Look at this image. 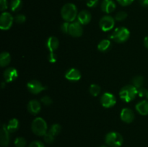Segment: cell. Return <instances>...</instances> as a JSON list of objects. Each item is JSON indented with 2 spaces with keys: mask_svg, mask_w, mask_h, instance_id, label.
<instances>
[{
  "mask_svg": "<svg viewBox=\"0 0 148 147\" xmlns=\"http://www.w3.org/2000/svg\"><path fill=\"white\" fill-rule=\"evenodd\" d=\"M43 139H44L45 142L47 143V144H52L54 141L55 136L50 132H47L43 135Z\"/></svg>",
  "mask_w": 148,
  "mask_h": 147,
  "instance_id": "29",
  "label": "cell"
},
{
  "mask_svg": "<svg viewBox=\"0 0 148 147\" xmlns=\"http://www.w3.org/2000/svg\"><path fill=\"white\" fill-rule=\"evenodd\" d=\"M69 26H70V22H65L62 23L61 25V31L65 34H69Z\"/></svg>",
  "mask_w": 148,
  "mask_h": 147,
  "instance_id": "31",
  "label": "cell"
},
{
  "mask_svg": "<svg viewBox=\"0 0 148 147\" xmlns=\"http://www.w3.org/2000/svg\"><path fill=\"white\" fill-rule=\"evenodd\" d=\"M100 147H108V146H105V145H102V146H101Z\"/></svg>",
  "mask_w": 148,
  "mask_h": 147,
  "instance_id": "43",
  "label": "cell"
},
{
  "mask_svg": "<svg viewBox=\"0 0 148 147\" xmlns=\"http://www.w3.org/2000/svg\"><path fill=\"white\" fill-rule=\"evenodd\" d=\"M101 103L102 106L106 108H112L116 103V99L113 94L106 92L101 96Z\"/></svg>",
  "mask_w": 148,
  "mask_h": 147,
  "instance_id": "9",
  "label": "cell"
},
{
  "mask_svg": "<svg viewBox=\"0 0 148 147\" xmlns=\"http://www.w3.org/2000/svg\"><path fill=\"white\" fill-rule=\"evenodd\" d=\"M116 8V5L113 0H103L101 4V10L106 14L114 12Z\"/></svg>",
  "mask_w": 148,
  "mask_h": 147,
  "instance_id": "14",
  "label": "cell"
},
{
  "mask_svg": "<svg viewBox=\"0 0 148 147\" xmlns=\"http://www.w3.org/2000/svg\"><path fill=\"white\" fill-rule=\"evenodd\" d=\"M115 25V19L110 15L103 16L100 20L99 26L101 30L104 32L110 31L114 28Z\"/></svg>",
  "mask_w": 148,
  "mask_h": 147,
  "instance_id": "6",
  "label": "cell"
},
{
  "mask_svg": "<svg viewBox=\"0 0 148 147\" xmlns=\"http://www.w3.org/2000/svg\"><path fill=\"white\" fill-rule=\"evenodd\" d=\"M145 97L147 98V99H148V89H147V93H146V95H145Z\"/></svg>",
  "mask_w": 148,
  "mask_h": 147,
  "instance_id": "41",
  "label": "cell"
},
{
  "mask_svg": "<svg viewBox=\"0 0 148 147\" xmlns=\"http://www.w3.org/2000/svg\"><path fill=\"white\" fill-rule=\"evenodd\" d=\"M120 117L123 122L126 123H131L134 120V113L132 110L125 108L121 110Z\"/></svg>",
  "mask_w": 148,
  "mask_h": 147,
  "instance_id": "13",
  "label": "cell"
},
{
  "mask_svg": "<svg viewBox=\"0 0 148 147\" xmlns=\"http://www.w3.org/2000/svg\"><path fill=\"white\" fill-rule=\"evenodd\" d=\"M130 36V32L127 28L124 27H117L110 37L118 43H122L127 41Z\"/></svg>",
  "mask_w": 148,
  "mask_h": 147,
  "instance_id": "5",
  "label": "cell"
},
{
  "mask_svg": "<svg viewBox=\"0 0 148 147\" xmlns=\"http://www.w3.org/2000/svg\"><path fill=\"white\" fill-rule=\"evenodd\" d=\"M144 45L146 48L148 49V35L146 36L144 39Z\"/></svg>",
  "mask_w": 148,
  "mask_h": 147,
  "instance_id": "40",
  "label": "cell"
},
{
  "mask_svg": "<svg viewBox=\"0 0 148 147\" xmlns=\"http://www.w3.org/2000/svg\"><path fill=\"white\" fill-rule=\"evenodd\" d=\"M61 131H62V126H61L59 124L55 123L53 124V125L50 127V129H49V132H50L51 133L53 134L54 136H56V135H58L60 133Z\"/></svg>",
  "mask_w": 148,
  "mask_h": 147,
  "instance_id": "25",
  "label": "cell"
},
{
  "mask_svg": "<svg viewBox=\"0 0 148 147\" xmlns=\"http://www.w3.org/2000/svg\"><path fill=\"white\" fill-rule=\"evenodd\" d=\"M99 0H87L86 4L89 8H95L98 6Z\"/></svg>",
  "mask_w": 148,
  "mask_h": 147,
  "instance_id": "33",
  "label": "cell"
},
{
  "mask_svg": "<svg viewBox=\"0 0 148 147\" xmlns=\"http://www.w3.org/2000/svg\"><path fill=\"white\" fill-rule=\"evenodd\" d=\"M14 146L16 147H25L27 144V141L23 137H17L14 140Z\"/></svg>",
  "mask_w": 148,
  "mask_h": 147,
  "instance_id": "27",
  "label": "cell"
},
{
  "mask_svg": "<svg viewBox=\"0 0 148 147\" xmlns=\"http://www.w3.org/2000/svg\"><path fill=\"white\" fill-rule=\"evenodd\" d=\"M91 19H92V15H91L90 12L88 10H82L78 13L77 21L82 25L88 24L90 22Z\"/></svg>",
  "mask_w": 148,
  "mask_h": 147,
  "instance_id": "17",
  "label": "cell"
},
{
  "mask_svg": "<svg viewBox=\"0 0 148 147\" xmlns=\"http://www.w3.org/2000/svg\"><path fill=\"white\" fill-rule=\"evenodd\" d=\"M111 46V42L110 40H102L98 45V49L101 52H106Z\"/></svg>",
  "mask_w": 148,
  "mask_h": 147,
  "instance_id": "22",
  "label": "cell"
},
{
  "mask_svg": "<svg viewBox=\"0 0 148 147\" xmlns=\"http://www.w3.org/2000/svg\"><path fill=\"white\" fill-rule=\"evenodd\" d=\"M28 147H45L44 144L40 141H33L30 144Z\"/></svg>",
  "mask_w": 148,
  "mask_h": 147,
  "instance_id": "35",
  "label": "cell"
},
{
  "mask_svg": "<svg viewBox=\"0 0 148 147\" xmlns=\"http://www.w3.org/2000/svg\"><path fill=\"white\" fill-rule=\"evenodd\" d=\"M140 5L143 7L147 8L148 7V0H139Z\"/></svg>",
  "mask_w": 148,
  "mask_h": 147,
  "instance_id": "39",
  "label": "cell"
},
{
  "mask_svg": "<svg viewBox=\"0 0 148 147\" xmlns=\"http://www.w3.org/2000/svg\"><path fill=\"white\" fill-rule=\"evenodd\" d=\"M40 102H41L44 105H46V106H49V105H51L53 103V100H52L51 98L49 96L43 97L41 98V99H40Z\"/></svg>",
  "mask_w": 148,
  "mask_h": 147,
  "instance_id": "32",
  "label": "cell"
},
{
  "mask_svg": "<svg viewBox=\"0 0 148 147\" xmlns=\"http://www.w3.org/2000/svg\"><path fill=\"white\" fill-rule=\"evenodd\" d=\"M136 110L142 115H148V101L143 100L138 102L135 106Z\"/></svg>",
  "mask_w": 148,
  "mask_h": 147,
  "instance_id": "19",
  "label": "cell"
},
{
  "mask_svg": "<svg viewBox=\"0 0 148 147\" xmlns=\"http://www.w3.org/2000/svg\"><path fill=\"white\" fill-rule=\"evenodd\" d=\"M11 61V56L8 52H2L0 54V66L1 67L7 66Z\"/></svg>",
  "mask_w": 148,
  "mask_h": 147,
  "instance_id": "20",
  "label": "cell"
},
{
  "mask_svg": "<svg viewBox=\"0 0 148 147\" xmlns=\"http://www.w3.org/2000/svg\"><path fill=\"white\" fill-rule=\"evenodd\" d=\"M82 33H83V28L82 27V24L79 22H73L70 23L69 30V34L70 35L78 37H80Z\"/></svg>",
  "mask_w": 148,
  "mask_h": 147,
  "instance_id": "10",
  "label": "cell"
},
{
  "mask_svg": "<svg viewBox=\"0 0 148 147\" xmlns=\"http://www.w3.org/2000/svg\"><path fill=\"white\" fill-rule=\"evenodd\" d=\"M19 121L16 118H12L9 121L8 124L7 125V130L10 133H14L19 128Z\"/></svg>",
  "mask_w": 148,
  "mask_h": 147,
  "instance_id": "21",
  "label": "cell"
},
{
  "mask_svg": "<svg viewBox=\"0 0 148 147\" xmlns=\"http://www.w3.org/2000/svg\"><path fill=\"white\" fill-rule=\"evenodd\" d=\"M137 95H138V89L132 84L126 85L121 88L119 92L120 98L126 102L132 101L135 99Z\"/></svg>",
  "mask_w": 148,
  "mask_h": 147,
  "instance_id": "2",
  "label": "cell"
},
{
  "mask_svg": "<svg viewBox=\"0 0 148 147\" xmlns=\"http://www.w3.org/2000/svg\"><path fill=\"white\" fill-rule=\"evenodd\" d=\"M57 60V56L53 52H51L49 56V61L51 63H55Z\"/></svg>",
  "mask_w": 148,
  "mask_h": 147,
  "instance_id": "37",
  "label": "cell"
},
{
  "mask_svg": "<svg viewBox=\"0 0 148 147\" xmlns=\"http://www.w3.org/2000/svg\"><path fill=\"white\" fill-rule=\"evenodd\" d=\"M27 88L29 92L33 95H38V94L40 93L43 90L47 89L46 86L42 84L41 82L36 80V79H33V80L27 82Z\"/></svg>",
  "mask_w": 148,
  "mask_h": 147,
  "instance_id": "8",
  "label": "cell"
},
{
  "mask_svg": "<svg viewBox=\"0 0 148 147\" xmlns=\"http://www.w3.org/2000/svg\"><path fill=\"white\" fill-rule=\"evenodd\" d=\"M8 7L7 0H0V10L1 11H4Z\"/></svg>",
  "mask_w": 148,
  "mask_h": 147,
  "instance_id": "36",
  "label": "cell"
},
{
  "mask_svg": "<svg viewBox=\"0 0 148 147\" xmlns=\"http://www.w3.org/2000/svg\"><path fill=\"white\" fill-rule=\"evenodd\" d=\"M10 10L12 12H18L23 7V1L22 0H11L10 1Z\"/></svg>",
  "mask_w": 148,
  "mask_h": 147,
  "instance_id": "23",
  "label": "cell"
},
{
  "mask_svg": "<svg viewBox=\"0 0 148 147\" xmlns=\"http://www.w3.org/2000/svg\"><path fill=\"white\" fill-rule=\"evenodd\" d=\"M59 41L58 38L55 36H51L47 39L46 41V47L50 50V52H54L59 48Z\"/></svg>",
  "mask_w": 148,
  "mask_h": 147,
  "instance_id": "18",
  "label": "cell"
},
{
  "mask_svg": "<svg viewBox=\"0 0 148 147\" xmlns=\"http://www.w3.org/2000/svg\"><path fill=\"white\" fill-rule=\"evenodd\" d=\"M14 18L10 12L1 13L0 16V28L3 30H7L12 27L14 22Z\"/></svg>",
  "mask_w": 148,
  "mask_h": 147,
  "instance_id": "7",
  "label": "cell"
},
{
  "mask_svg": "<svg viewBox=\"0 0 148 147\" xmlns=\"http://www.w3.org/2000/svg\"><path fill=\"white\" fill-rule=\"evenodd\" d=\"M145 79L144 77L142 76H136L132 80V85H134L136 88L140 89V88L143 87V84H144Z\"/></svg>",
  "mask_w": 148,
  "mask_h": 147,
  "instance_id": "24",
  "label": "cell"
},
{
  "mask_svg": "<svg viewBox=\"0 0 148 147\" xmlns=\"http://www.w3.org/2000/svg\"><path fill=\"white\" fill-rule=\"evenodd\" d=\"M32 131L38 136H43L47 133V123L43 118H36L33 120L31 124Z\"/></svg>",
  "mask_w": 148,
  "mask_h": 147,
  "instance_id": "3",
  "label": "cell"
},
{
  "mask_svg": "<svg viewBox=\"0 0 148 147\" xmlns=\"http://www.w3.org/2000/svg\"><path fill=\"white\" fill-rule=\"evenodd\" d=\"M41 110V105L39 101L32 99L27 104V110L32 115H37Z\"/></svg>",
  "mask_w": 148,
  "mask_h": 147,
  "instance_id": "16",
  "label": "cell"
},
{
  "mask_svg": "<svg viewBox=\"0 0 148 147\" xmlns=\"http://www.w3.org/2000/svg\"><path fill=\"white\" fill-rule=\"evenodd\" d=\"M4 79L6 82L10 83L15 80L18 76V71L15 68L10 67L7 68L4 71Z\"/></svg>",
  "mask_w": 148,
  "mask_h": 147,
  "instance_id": "12",
  "label": "cell"
},
{
  "mask_svg": "<svg viewBox=\"0 0 148 147\" xmlns=\"http://www.w3.org/2000/svg\"><path fill=\"white\" fill-rule=\"evenodd\" d=\"M89 92L91 95L94 97H97L101 92V87L99 85L95 84H92L90 85L89 88Z\"/></svg>",
  "mask_w": 148,
  "mask_h": 147,
  "instance_id": "26",
  "label": "cell"
},
{
  "mask_svg": "<svg viewBox=\"0 0 148 147\" xmlns=\"http://www.w3.org/2000/svg\"><path fill=\"white\" fill-rule=\"evenodd\" d=\"M82 77L80 71L75 68H72L69 69L65 74V78L67 80L72 81V82H77Z\"/></svg>",
  "mask_w": 148,
  "mask_h": 147,
  "instance_id": "15",
  "label": "cell"
},
{
  "mask_svg": "<svg viewBox=\"0 0 148 147\" xmlns=\"http://www.w3.org/2000/svg\"><path fill=\"white\" fill-rule=\"evenodd\" d=\"M14 20L16 23H18V24H23V23H24L26 21V17L24 15V14H17V15L14 17Z\"/></svg>",
  "mask_w": 148,
  "mask_h": 147,
  "instance_id": "30",
  "label": "cell"
},
{
  "mask_svg": "<svg viewBox=\"0 0 148 147\" xmlns=\"http://www.w3.org/2000/svg\"><path fill=\"white\" fill-rule=\"evenodd\" d=\"M1 87L2 88L4 87V82H2V83H1Z\"/></svg>",
  "mask_w": 148,
  "mask_h": 147,
  "instance_id": "42",
  "label": "cell"
},
{
  "mask_svg": "<svg viewBox=\"0 0 148 147\" xmlns=\"http://www.w3.org/2000/svg\"><path fill=\"white\" fill-rule=\"evenodd\" d=\"M127 17V13L124 11H119L116 14L114 19L116 21H123Z\"/></svg>",
  "mask_w": 148,
  "mask_h": 147,
  "instance_id": "28",
  "label": "cell"
},
{
  "mask_svg": "<svg viewBox=\"0 0 148 147\" xmlns=\"http://www.w3.org/2000/svg\"><path fill=\"white\" fill-rule=\"evenodd\" d=\"M105 142L109 147H121L124 142V138L119 133L112 131L106 135Z\"/></svg>",
  "mask_w": 148,
  "mask_h": 147,
  "instance_id": "4",
  "label": "cell"
},
{
  "mask_svg": "<svg viewBox=\"0 0 148 147\" xmlns=\"http://www.w3.org/2000/svg\"><path fill=\"white\" fill-rule=\"evenodd\" d=\"M147 89H145L143 86V87L138 89V95L140 97H145L146 93H147Z\"/></svg>",
  "mask_w": 148,
  "mask_h": 147,
  "instance_id": "38",
  "label": "cell"
},
{
  "mask_svg": "<svg viewBox=\"0 0 148 147\" xmlns=\"http://www.w3.org/2000/svg\"><path fill=\"white\" fill-rule=\"evenodd\" d=\"M116 1L120 5L123 6V7H127V6L132 4L134 0H116Z\"/></svg>",
  "mask_w": 148,
  "mask_h": 147,
  "instance_id": "34",
  "label": "cell"
},
{
  "mask_svg": "<svg viewBox=\"0 0 148 147\" xmlns=\"http://www.w3.org/2000/svg\"><path fill=\"white\" fill-rule=\"evenodd\" d=\"M61 15L65 22H72L77 18L78 11L75 4L72 3H67L62 7L61 10Z\"/></svg>",
  "mask_w": 148,
  "mask_h": 147,
  "instance_id": "1",
  "label": "cell"
},
{
  "mask_svg": "<svg viewBox=\"0 0 148 147\" xmlns=\"http://www.w3.org/2000/svg\"><path fill=\"white\" fill-rule=\"evenodd\" d=\"M0 144L2 147H7L10 144V132L7 125H2L0 131Z\"/></svg>",
  "mask_w": 148,
  "mask_h": 147,
  "instance_id": "11",
  "label": "cell"
}]
</instances>
